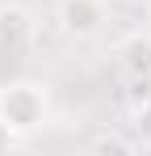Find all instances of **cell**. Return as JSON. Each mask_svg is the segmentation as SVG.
Listing matches in <instances>:
<instances>
[{"label":"cell","mask_w":151,"mask_h":156,"mask_svg":"<svg viewBox=\"0 0 151 156\" xmlns=\"http://www.w3.org/2000/svg\"><path fill=\"white\" fill-rule=\"evenodd\" d=\"M0 122L17 139L38 135L50 122V93L42 80H8L0 84Z\"/></svg>","instance_id":"6da1fadb"},{"label":"cell","mask_w":151,"mask_h":156,"mask_svg":"<svg viewBox=\"0 0 151 156\" xmlns=\"http://www.w3.org/2000/svg\"><path fill=\"white\" fill-rule=\"evenodd\" d=\"M55 21L67 38H92L105 26V0H59Z\"/></svg>","instance_id":"7a4b0ae2"},{"label":"cell","mask_w":151,"mask_h":156,"mask_svg":"<svg viewBox=\"0 0 151 156\" xmlns=\"http://www.w3.org/2000/svg\"><path fill=\"white\" fill-rule=\"evenodd\" d=\"M38 34V21L25 4H0V47L4 51H21L34 42Z\"/></svg>","instance_id":"3957f363"},{"label":"cell","mask_w":151,"mask_h":156,"mask_svg":"<svg viewBox=\"0 0 151 156\" xmlns=\"http://www.w3.org/2000/svg\"><path fill=\"white\" fill-rule=\"evenodd\" d=\"M118 68L134 80H151V30H134L118 42Z\"/></svg>","instance_id":"277c9868"},{"label":"cell","mask_w":151,"mask_h":156,"mask_svg":"<svg viewBox=\"0 0 151 156\" xmlns=\"http://www.w3.org/2000/svg\"><path fill=\"white\" fill-rule=\"evenodd\" d=\"M134 144L151 148V97L139 101V110H134Z\"/></svg>","instance_id":"5b68a950"},{"label":"cell","mask_w":151,"mask_h":156,"mask_svg":"<svg viewBox=\"0 0 151 156\" xmlns=\"http://www.w3.org/2000/svg\"><path fill=\"white\" fill-rule=\"evenodd\" d=\"M88 148H92V152H122V156L134 152V144H130V139H118V135H97Z\"/></svg>","instance_id":"8992f818"},{"label":"cell","mask_w":151,"mask_h":156,"mask_svg":"<svg viewBox=\"0 0 151 156\" xmlns=\"http://www.w3.org/2000/svg\"><path fill=\"white\" fill-rule=\"evenodd\" d=\"M13 144H17V135H13V131H8V127H4V122H0V156L8 152Z\"/></svg>","instance_id":"52a82bcc"},{"label":"cell","mask_w":151,"mask_h":156,"mask_svg":"<svg viewBox=\"0 0 151 156\" xmlns=\"http://www.w3.org/2000/svg\"><path fill=\"white\" fill-rule=\"evenodd\" d=\"M147 30H151V0H147Z\"/></svg>","instance_id":"ba28073f"}]
</instances>
